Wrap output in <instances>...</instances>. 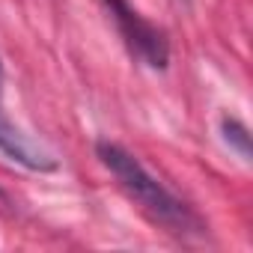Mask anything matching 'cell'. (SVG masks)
<instances>
[{
  "label": "cell",
  "instance_id": "1",
  "mask_svg": "<svg viewBox=\"0 0 253 253\" xmlns=\"http://www.w3.org/2000/svg\"><path fill=\"white\" fill-rule=\"evenodd\" d=\"M95 155L104 164V170L116 179V185L125 191V197H128L152 223L164 226L167 232H173L179 238L206 235V220L182 197H176L161 179H155L137 155H131L125 146L110 143V140H98Z\"/></svg>",
  "mask_w": 253,
  "mask_h": 253
},
{
  "label": "cell",
  "instance_id": "3",
  "mask_svg": "<svg viewBox=\"0 0 253 253\" xmlns=\"http://www.w3.org/2000/svg\"><path fill=\"white\" fill-rule=\"evenodd\" d=\"M0 152H3L9 161L21 164L27 170H36V173H51L57 167V161L42 146H36L33 140H27L3 113H0Z\"/></svg>",
  "mask_w": 253,
  "mask_h": 253
},
{
  "label": "cell",
  "instance_id": "2",
  "mask_svg": "<svg viewBox=\"0 0 253 253\" xmlns=\"http://www.w3.org/2000/svg\"><path fill=\"white\" fill-rule=\"evenodd\" d=\"M104 6L110 9L125 45L131 48L137 60H143L149 69H167L170 63V45L164 30H158L152 21H146L128 0H104Z\"/></svg>",
  "mask_w": 253,
  "mask_h": 253
},
{
  "label": "cell",
  "instance_id": "4",
  "mask_svg": "<svg viewBox=\"0 0 253 253\" xmlns=\"http://www.w3.org/2000/svg\"><path fill=\"white\" fill-rule=\"evenodd\" d=\"M220 134H223V143L244 161L250 164V131H247V125L235 116H223L220 119Z\"/></svg>",
  "mask_w": 253,
  "mask_h": 253
},
{
  "label": "cell",
  "instance_id": "5",
  "mask_svg": "<svg viewBox=\"0 0 253 253\" xmlns=\"http://www.w3.org/2000/svg\"><path fill=\"white\" fill-rule=\"evenodd\" d=\"M0 98H3V63H0Z\"/></svg>",
  "mask_w": 253,
  "mask_h": 253
}]
</instances>
